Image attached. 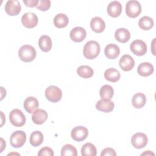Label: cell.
<instances>
[{
    "instance_id": "cell-1",
    "label": "cell",
    "mask_w": 156,
    "mask_h": 156,
    "mask_svg": "<svg viewBox=\"0 0 156 156\" xmlns=\"http://www.w3.org/2000/svg\"><path fill=\"white\" fill-rule=\"evenodd\" d=\"M99 44L94 40H90L85 43L83 47V54L84 57L89 60L94 59L100 52Z\"/></svg>"
},
{
    "instance_id": "cell-2",
    "label": "cell",
    "mask_w": 156,
    "mask_h": 156,
    "mask_svg": "<svg viewBox=\"0 0 156 156\" xmlns=\"http://www.w3.org/2000/svg\"><path fill=\"white\" fill-rule=\"evenodd\" d=\"M37 52L35 49L31 45L25 44L22 46L18 51L20 58L24 62H30L36 57Z\"/></svg>"
},
{
    "instance_id": "cell-3",
    "label": "cell",
    "mask_w": 156,
    "mask_h": 156,
    "mask_svg": "<svg viewBox=\"0 0 156 156\" xmlns=\"http://www.w3.org/2000/svg\"><path fill=\"white\" fill-rule=\"evenodd\" d=\"M9 120L15 127H22L26 123V116L22 111L18 108L12 110L9 114Z\"/></svg>"
},
{
    "instance_id": "cell-4",
    "label": "cell",
    "mask_w": 156,
    "mask_h": 156,
    "mask_svg": "<svg viewBox=\"0 0 156 156\" xmlns=\"http://www.w3.org/2000/svg\"><path fill=\"white\" fill-rule=\"evenodd\" d=\"M141 12V5L138 1L130 0L126 4V15L130 18H134L139 16Z\"/></svg>"
},
{
    "instance_id": "cell-5",
    "label": "cell",
    "mask_w": 156,
    "mask_h": 156,
    "mask_svg": "<svg viewBox=\"0 0 156 156\" xmlns=\"http://www.w3.org/2000/svg\"><path fill=\"white\" fill-rule=\"evenodd\" d=\"M44 94L49 101L55 103L61 100L62 97V91L58 87L51 85L46 88Z\"/></svg>"
},
{
    "instance_id": "cell-6",
    "label": "cell",
    "mask_w": 156,
    "mask_h": 156,
    "mask_svg": "<svg viewBox=\"0 0 156 156\" xmlns=\"http://www.w3.org/2000/svg\"><path fill=\"white\" fill-rule=\"evenodd\" d=\"M26 140V134L22 130H16L13 132L10 138V143L12 147L19 148L22 147Z\"/></svg>"
},
{
    "instance_id": "cell-7",
    "label": "cell",
    "mask_w": 156,
    "mask_h": 156,
    "mask_svg": "<svg viewBox=\"0 0 156 156\" xmlns=\"http://www.w3.org/2000/svg\"><path fill=\"white\" fill-rule=\"evenodd\" d=\"M148 139L146 134L141 132H137L133 134L131 138L132 146L136 149L144 147L147 144Z\"/></svg>"
},
{
    "instance_id": "cell-8",
    "label": "cell",
    "mask_w": 156,
    "mask_h": 156,
    "mask_svg": "<svg viewBox=\"0 0 156 156\" xmlns=\"http://www.w3.org/2000/svg\"><path fill=\"white\" fill-rule=\"evenodd\" d=\"M38 19L37 15L33 12L25 13L21 17L23 25L28 29H32L35 27L38 24Z\"/></svg>"
},
{
    "instance_id": "cell-9",
    "label": "cell",
    "mask_w": 156,
    "mask_h": 156,
    "mask_svg": "<svg viewBox=\"0 0 156 156\" xmlns=\"http://www.w3.org/2000/svg\"><path fill=\"white\" fill-rule=\"evenodd\" d=\"M131 51L136 55H144L147 52V45L145 42L141 40H133L130 46Z\"/></svg>"
},
{
    "instance_id": "cell-10",
    "label": "cell",
    "mask_w": 156,
    "mask_h": 156,
    "mask_svg": "<svg viewBox=\"0 0 156 156\" xmlns=\"http://www.w3.org/2000/svg\"><path fill=\"white\" fill-rule=\"evenodd\" d=\"M88 135V130L84 126H76L71 132V138L76 141H82L87 138Z\"/></svg>"
},
{
    "instance_id": "cell-11",
    "label": "cell",
    "mask_w": 156,
    "mask_h": 156,
    "mask_svg": "<svg viewBox=\"0 0 156 156\" xmlns=\"http://www.w3.org/2000/svg\"><path fill=\"white\" fill-rule=\"evenodd\" d=\"M21 10L20 2L17 0H9L5 5V12L10 16H16L18 15Z\"/></svg>"
},
{
    "instance_id": "cell-12",
    "label": "cell",
    "mask_w": 156,
    "mask_h": 156,
    "mask_svg": "<svg viewBox=\"0 0 156 156\" xmlns=\"http://www.w3.org/2000/svg\"><path fill=\"white\" fill-rule=\"evenodd\" d=\"M119 65L123 71H129L133 68L135 60L130 55L125 54L121 57L119 61Z\"/></svg>"
},
{
    "instance_id": "cell-13",
    "label": "cell",
    "mask_w": 156,
    "mask_h": 156,
    "mask_svg": "<svg viewBox=\"0 0 156 156\" xmlns=\"http://www.w3.org/2000/svg\"><path fill=\"white\" fill-rule=\"evenodd\" d=\"M69 36L73 41L79 43L85 40L87 36V32L82 27H76L71 30Z\"/></svg>"
},
{
    "instance_id": "cell-14",
    "label": "cell",
    "mask_w": 156,
    "mask_h": 156,
    "mask_svg": "<svg viewBox=\"0 0 156 156\" xmlns=\"http://www.w3.org/2000/svg\"><path fill=\"white\" fill-rule=\"evenodd\" d=\"M122 5L117 1H113L107 6V13L111 17L116 18L119 16L122 12Z\"/></svg>"
},
{
    "instance_id": "cell-15",
    "label": "cell",
    "mask_w": 156,
    "mask_h": 156,
    "mask_svg": "<svg viewBox=\"0 0 156 156\" xmlns=\"http://www.w3.org/2000/svg\"><path fill=\"white\" fill-rule=\"evenodd\" d=\"M115 104L113 101L108 99H101L96 104V108L98 110L104 113H109L113 110Z\"/></svg>"
},
{
    "instance_id": "cell-16",
    "label": "cell",
    "mask_w": 156,
    "mask_h": 156,
    "mask_svg": "<svg viewBox=\"0 0 156 156\" xmlns=\"http://www.w3.org/2000/svg\"><path fill=\"white\" fill-rule=\"evenodd\" d=\"M120 53V49L119 46L115 44L110 43L107 44L104 49V54L109 59L116 58Z\"/></svg>"
},
{
    "instance_id": "cell-17",
    "label": "cell",
    "mask_w": 156,
    "mask_h": 156,
    "mask_svg": "<svg viewBox=\"0 0 156 156\" xmlns=\"http://www.w3.org/2000/svg\"><path fill=\"white\" fill-rule=\"evenodd\" d=\"M48 119V113L43 109H37L34 111L32 115V121L37 124L40 125L43 124Z\"/></svg>"
},
{
    "instance_id": "cell-18",
    "label": "cell",
    "mask_w": 156,
    "mask_h": 156,
    "mask_svg": "<svg viewBox=\"0 0 156 156\" xmlns=\"http://www.w3.org/2000/svg\"><path fill=\"white\" fill-rule=\"evenodd\" d=\"M90 27L94 32L101 33L105 28V23L101 17L95 16L90 21Z\"/></svg>"
},
{
    "instance_id": "cell-19",
    "label": "cell",
    "mask_w": 156,
    "mask_h": 156,
    "mask_svg": "<svg viewBox=\"0 0 156 156\" xmlns=\"http://www.w3.org/2000/svg\"><path fill=\"white\" fill-rule=\"evenodd\" d=\"M39 106L37 99L33 96L27 97L24 102V108L25 110L29 113H32L35 111Z\"/></svg>"
},
{
    "instance_id": "cell-20",
    "label": "cell",
    "mask_w": 156,
    "mask_h": 156,
    "mask_svg": "<svg viewBox=\"0 0 156 156\" xmlns=\"http://www.w3.org/2000/svg\"><path fill=\"white\" fill-rule=\"evenodd\" d=\"M154 70V66L151 63L149 62H143L138 65L137 72L139 75L143 77H147L152 74Z\"/></svg>"
},
{
    "instance_id": "cell-21",
    "label": "cell",
    "mask_w": 156,
    "mask_h": 156,
    "mask_svg": "<svg viewBox=\"0 0 156 156\" xmlns=\"http://www.w3.org/2000/svg\"><path fill=\"white\" fill-rule=\"evenodd\" d=\"M115 37L118 41L122 43H125L129 40L130 38V33L125 28H119L115 31Z\"/></svg>"
},
{
    "instance_id": "cell-22",
    "label": "cell",
    "mask_w": 156,
    "mask_h": 156,
    "mask_svg": "<svg viewBox=\"0 0 156 156\" xmlns=\"http://www.w3.org/2000/svg\"><path fill=\"white\" fill-rule=\"evenodd\" d=\"M38 46L42 51H49L51 49L52 46V40L51 37L46 35H41L38 40Z\"/></svg>"
},
{
    "instance_id": "cell-23",
    "label": "cell",
    "mask_w": 156,
    "mask_h": 156,
    "mask_svg": "<svg viewBox=\"0 0 156 156\" xmlns=\"http://www.w3.org/2000/svg\"><path fill=\"white\" fill-rule=\"evenodd\" d=\"M146 102V97L142 93L135 94L132 99V105L135 108H141L144 106Z\"/></svg>"
},
{
    "instance_id": "cell-24",
    "label": "cell",
    "mask_w": 156,
    "mask_h": 156,
    "mask_svg": "<svg viewBox=\"0 0 156 156\" xmlns=\"http://www.w3.org/2000/svg\"><path fill=\"white\" fill-rule=\"evenodd\" d=\"M104 77L109 82H116L120 79L121 74L117 69L110 68L106 69L104 72Z\"/></svg>"
},
{
    "instance_id": "cell-25",
    "label": "cell",
    "mask_w": 156,
    "mask_h": 156,
    "mask_svg": "<svg viewBox=\"0 0 156 156\" xmlns=\"http://www.w3.org/2000/svg\"><path fill=\"white\" fill-rule=\"evenodd\" d=\"M69 22L68 17L64 13H58L54 18V24L57 28L65 27Z\"/></svg>"
},
{
    "instance_id": "cell-26",
    "label": "cell",
    "mask_w": 156,
    "mask_h": 156,
    "mask_svg": "<svg viewBox=\"0 0 156 156\" xmlns=\"http://www.w3.org/2000/svg\"><path fill=\"white\" fill-rule=\"evenodd\" d=\"M29 141L30 144L34 147H37L40 146L43 141V133L38 130L33 132L30 134Z\"/></svg>"
},
{
    "instance_id": "cell-27",
    "label": "cell",
    "mask_w": 156,
    "mask_h": 156,
    "mask_svg": "<svg viewBox=\"0 0 156 156\" xmlns=\"http://www.w3.org/2000/svg\"><path fill=\"white\" fill-rule=\"evenodd\" d=\"M77 73L82 78L88 79L93 76L94 71L90 66L88 65H82L77 69Z\"/></svg>"
},
{
    "instance_id": "cell-28",
    "label": "cell",
    "mask_w": 156,
    "mask_h": 156,
    "mask_svg": "<svg viewBox=\"0 0 156 156\" xmlns=\"http://www.w3.org/2000/svg\"><path fill=\"white\" fill-rule=\"evenodd\" d=\"M97 151L95 146L91 143H87L81 148V154L83 156H95Z\"/></svg>"
},
{
    "instance_id": "cell-29",
    "label": "cell",
    "mask_w": 156,
    "mask_h": 156,
    "mask_svg": "<svg viewBox=\"0 0 156 156\" xmlns=\"http://www.w3.org/2000/svg\"><path fill=\"white\" fill-rule=\"evenodd\" d=\"M138 25L141 29L144 30H148L153 27L154 20L149 16H144L139 20Z\"/></svg>"
},
{
    "instance_id": "cell-30",
    "label": "cell",
    "mask_w": 156,
    "mask_h": 156,
    "mask_svg": "<svg viewBox=\"0 0 156 156\" xmlns=\"http://www.w3.org/2000/svg\"><path fill=\"white\" fill-rule=\"evenodd\" d=\"M114 94L113 88L109 85H103L99 91V94L102 99L110 100Z\"/></svg>"
},
{
    "instance_id": "cell-31",
    "label": "cell",
    "mask_w": 156,
    "mask_h": 156,
    "mask_svg": "<svg viewBox=\"0 0 156 156\" xmlns=\"http://www.w3.org/2000/svg\"><path fill=\"white\" fill-rule=\"evenodd\" d=\"M77 152L76 148L71 144H65L63 146L61 150L62 156H76Z\"/></svg>"
},
{
    "instance_id": "cell-32",
    "label": "cell",
    "mask_w": 156,
    "mask_h": 156,
    "mask_svg": "<svg viewBox=\"0 0 156 156\" xmlns=\"http://www.w3.org/2000/svg\"><path fill=\"white\" fill-rule=\"evenodd\" d=\"M51 7V1L49 0H39L37 6V9L41 11H46Z\"/></svg>"
},
{
    "instance_id": "cell-33",
    "label": "cell",
    "mask_w": 156,
    "mask_h": 156,
    "mask_svg": "<svg viewBox=\"0 0 156 156\" xmlns=\"http://www.w3.org/2000/svg\"><path fill=\"white\" fill-rule=\"evenodd\" d=\"M54 155V151L52 149L49 147H42L38 152V156H53Z\"/></svg>"
},
{
    "instance_id": "cell-34",
    "label": "cell",
    "mask_w": 156,
    "mask_h": 156,
    "mask_svg": "<svg viewBox=\"0 0 156 156\" xmlns=\"http://www.w3.org/2000/svg\"><path fill=\"white\" fill-rule=\"evenodd\" d=\"M116 156V153L115 151V149H113L112 147H106L105 149H104L101 153V156Z\"/></svg>"
},
{
    "instance_id": "cell-35",
    "label": "cell",
    "mask_w": 156,
    "mask_h": 156,
    "mask_svg": "<svg viewBox=\"0 0 156 156\" xmlns=\"http://www.w3.org/2000/svg\"><path fill=\"white\" fill-rule=\"evenodd\" d=\"M38 0H23V2L27 7H37L38 4Z\"/></svg>"
},
{
    "instance_id": "cell-36",
    "label": "cell",
    "mask_w": 156,
    "mask_h": 156,
    "mask_svg": "<svg viewBox=\"0 0 156 156\" xmlns=\"http://www.w3.org/2000/svg\"><path fill=\"white\" fill-rule=\"evenodd\" d=\"M141 155H154V153H152V152H151L150 151H147L146 152H143V154H141Z\"/></svg>"
}]
</instances>
